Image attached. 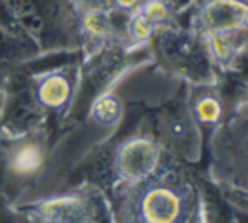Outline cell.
<instances>
[{"instance_id": "obj_3", "label": "cell", "mask_w": 248, "mask_h": 223, "mask_svg": "<svg viewBox=\"0 0 248 223\" xmlns=\"http://www.w3.org/2000/svg\"><path fill=\"white\" fill-rule=\"evenodd\" d=\"M247 5L236 0H215L204 10V20L215 32H225L243 22Z\"/></svg>"}, {"instance_id": "obj_9", "label": "cell", "mask_w": 248, "mask_h": 223, "mask_svg": "<svg viewBox=\"0 0 248 223\" xmlns=\"http://www.w3.org/2000/svg\"><path fill=\"white\" fill-rule=\"evenodd\" d=\"M144 16L147 17L149 20H152V22H155V20H160L164 19V17L167 16V9L166 5H164L162 2H150L147 7H145V12Z\"/></svg>"}, {"instance_id": "obj_7", "label": "cell", "mask_w": 248, "mask_h": 223, "mask_svg": "<svg viewBox=\"0 0 248 223\" xmlns=\"http://www.w3.org/2000/svg\"><path fill=\"white\" fill-rule=\"evenodd\" d=\"M196 113L206 124H215L221 117V105H219L218 100L211 98V96H206V98L199 100L196 105Z\"/></svg>"}, {"instance_id": "obj_2", "label": "cell", "mask_w": 248, "mask_h": 223, "mask_svg": "<svg viewBox=\"0 0 248 223\" xmlns=\"http://www.w3.org/2000/svg\"><path fill=\"white\" fill-rule=\"evenodd\" d=\"M157 159H159V152L155 145L149 141L139 139V141L125 144L118 158V166L125 177L140 179V177L149 176L155 169Z\"/></svg>"}, {"instance_id": "obj_4", "label": "cell", "mask_w": 248, "mask_h": 223, "mask_svg": "<svg viewBox=\"0 0 248 223\" xmlns=\"http://www.w3.org/2000/svg\"><path fill=\"white\" fill-rule=\"evenodd\" d=\"M41 164H43V152L34 144L20 145L12 156V169L17 174H31L39 169Z\"/></svg>"}, {"instance_id": "obj_12", "label": "cell", "mask_w": 248, "mask_h": 223, "mask_svg": "<svg viewBox=\"0 0 248 223\" xmlns=\"http://www.w3.org/2000/svg\"><path fill=\"white\" fill-rule=\"evenodd\" d=\"M243 22L248 26V7H247V10H245V16H243Z\"/></svg>"}, {"instance_id": "obj_11", "label": "cell", "mask_w": 248, "mask_h": 223, "mask_svg": "<svg viewBox=\"0 0 248 223\" xmlns=\"http://www.w3.org/2000/svg\"><path fill=\"white\" fill-rule=\"evenodd\" d=\"M139 0H118V3L120 5H124V7H132V5H135Z\"/></svg>"}, {"instance_id": "obj_6", "label": "cell", "mask_w": 248, "mask_h": 223, "mask_svg": "<svg viewBox=\"0 0 248 223\" xmlns=\"http://www.w3.org/2000/svg\"><path fill=\"white\" fill-rule=\"evenodd\" d=\"M120 113H122L120 102L117 98H113V96H105L103 100H100L95 109L96 118L100 122H103V124H113V122H117Z\"/></svg>"}, {"instance_id": "obj_5", "label": "cell", "mask_w": 248, "mask_h": 223, "mask_svg": "<svg viewBox=\"0 0 248 223\" xmlns=\"http://www.w3.org/2000/svg\"><path fill=\"white\" fill-rule=\"evenodd\" d=\"M69 86L68 81L61 76H51L41 85L39 88V100L47 107H58L66 102L68 98Z\"/></svg>"}, {"instance_id": "obj_10", "label": "cell", "mask_w": 248, "mask_h": 223, "mask_svg": "<svg viewBox=\"0 0 248 223\" xmlns=\"http://www.w3.org/2000/svg\"><path fill=\"white\" fill-rule=\"evenodd\" d=\"M152 31V20H149L145 16H140L134 22V32L137 37H147Z\"/></svg>"}, {"instance_id": "obj_8", "label": "cell", "mask_w": 248, "mask_h": 223, "mask_svg": "<svg viewBox=\"0 0 248 223\" xmlns=\"http://www.w3.org/2000/svg\"><path fill=\"white\" fill-rule=\"evenodd\" d=\"M211 46L215 54L218 56L219 59H228L230 54H232V44H230L228 37L223 32H215L211 39Z\"/></svg>"}, {"instance_id": "obj_1", "label": "cell", "mask_w": 248, "mask_h": 223, "mask_svg": "<svg viewBox=\"0 0 248 223\" xmlns=\"http://www.w3.org/2000/svg\"><path fill=\"white\" fill-rule=\"evenodd\" d=\"M183 198L166 186L149 188L139 201L140 223H179L183 217Z\"/></svg>"}]
</instances>
